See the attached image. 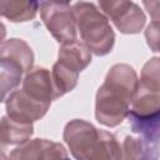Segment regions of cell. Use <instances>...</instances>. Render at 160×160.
Instances as JSON below:
<instances>
[{"mask_svg": "<svg viewBox=\"0 0 160 160\" xmlns=\"http://www.w3.org/2000/svg\"><path fill=\"white\" fill-rule=\"evenodd\" d=\"M138 88L139 78L132 66L129 64L112 65L96 92V120L109 128L120 125L129 114Z\"/></svg>", "mask_w": 160, "mask_h": 160, "instance_id": "1", "label": "cell"}, {"mask_svg": "<svg viewBox=\"0 0 160 160\" xmlns=\"http://www.w3.org/2000/svg\"><path fill=\"white\" fill-rule=\"evenodd\" d=\"M62 139L75 160H121V145L116 136L82 119L70 120Z\"/></svg>", "mask_w": 160, "mask_h": 160, "instance_id": "2", "label": "cell"}, {"mask_svg": "<svg viewBox=\"0 0 160 160\" xmlns=\"http://www.w3.org/2000/svg\"><path fill=\"white\" fill-rule=\"evenodd\" d=\"M71 8L82 44L96 56L108 55L115 44V32L109 19L94 2L78 1Z\"/></svg>", "mask_w": 160, "mask_h": 160, "instance_id": "3", "label": "cell"}, {"mask_svg": "<svg viewBox=\"0 0 160 160\" xmlns=\"http://www.w3.org/2000/svg\"><path fill=\"white\" fill-rule=\"evenodd\" d=\"M41 19L58 42L65 44L76 40V22L72 8L68 1H40Z\"/></svg>", "mask_w": 160, "mask_h": 160, "instance_id": "4", "label": "cell"}, {"mask_svg": "<svg viewBox=\"0 0 160 160\" xmlns=\"http://www.w3.org/2000/svg\"><path fill=\"white\" fill-rule=\"evenodd\" d=\"M99 6L101 9L100 11L122 34H139L145 25L146 16L134 1H99Z\"/></svg>", "mask_w": 160, "mask_h": 160, "instance_id": "5", "label": "cell"}, {"mask_svg": "<svg viewBox=\"0 0 160 160\" xmlns=\"http://www.w3.org/2000/svg\"><path fill=\"white\" fill-rule=\"evenodd\" d=\"M9 160H70V156L60 142L32 139L16 146L10 152Z\"/></svg>", "mask_w": 160, "mask_h": 160, "instance_id": "6", "label": "cell"}, {"mask_svg": "<svg viewBox=\"0 0 160 160\" xmlns=\"http://www.w3.org/2000/svg\"><path fill=\"white\" fill-rule=\"evenodd\" d=\"M6 115L12 120L25 124H32L40 120L48 112L50 105L39 102L28 96L21 89L12 91L6 98Z\"/></svg>", "mask_w": 160, "mask_h": 160, "instance_id": "7", "label": "cell"}, {"mask_svg": "<svg viewBox=\"0 0 160 160\" xmlns=\"http://www.w3.org/2000/svg\"><path fill=\"white\" fill-rule=\"evenodd\" d=\"M21 90L31 99L46 105H51V101L55 100L51 72L46 68L39 66L26 72Z\"/></svg>", "mask_w": 160, "mask_h": 160, "instance_id": "8", "label": "cell"}, {"mask_svg": "<svg viewBox=\"0 0 160 160\" xmlns=\"http://www.w3.org/2000/svg\"><path fill=\"white\" fill-rule=\"evenodd\" d=\"M0 59L11 60L19 64L24 72H29L32 69L34 52L25 40L11 38L9 40H4L0 44Z\"/></svg>", "mask_w": 160, "mask_h": 160, "instance_id": "9", "label": "cell"}, {"mask_svg": "<svg viewBox=\"0 0 160 160\" xmlns=\"http://www.w3.org/2000/svg\"><path fill=\"white\" fill-rule=\"evenodd\" d=\"M58 60L74 69L75 71L81 72L90 65L91 52L82 42L75 40L61 44L58 52Z\"/></svg>", "mask_w": 160, "mask_h": 160, "instance_id": "10", "label": "cell"}, {"mask_svg": "<svg viewBox=\"0 0 160 160\" xmlns=\"http://www.w3.org/2000/svg\"><path fill=\"white\" fill-rule=\"evenodd\" d=\"M34 134V125L19 122L8 115L0 119V144L21 145L30 140Z\"/></svg>", "mask_w": 160, "mask_h": 160, "instance_id": "11", "label": "cell"}, {"mask_svg": "<svg viewBox=\"0 0 160 160\" xmlns=\"http://www.w3.org/2000/svg\"><path fill=\"white\" fill-rule=\"evenodd\" d=\"M129 112L138 118L160 116V92L150 91L139 85Z\"/></svg>", "mask_w": 160, "mask_h": 160, "instance_id": "12", "label": "cell"}, {"mask_svg": "<svg viewBox=\"0 0 160 160\" xmlns=\"http://www.w3.org/2000/svg\"><path fill=\"white\" fill-rule=\"evenodd\" d=\"M121 154V160H159V144H150L141 138L126 136Z\"/></svg>", "mask_w": 160, "mask_h": 160, "instance_id": "13", "label": "cell"}, {"mask_svg": "<svg viewBox=\"0 0 160 160\" xmlns=\"http://www.w3.org/2000/svg\"><path fill=\"white\" fill-rule=\"evenodd\" d=\"M38 10H39L38 1H19V0L0 1V16L6 18L12 22L30 21L36 16Z\"/></svg>", "mask_w": 160, "mask_h": 160, "instance_id": "14", "label": "cell"}, {"mask_svg": "<svg viewBox=\"0 0 160 160\" xmlns=\"http://www.w3.org/2000/svg\"><path fill=\"white\" fill-rule=\"evenodd\" d=\"M22 75L24 70L19 64L0 59V102L5 101L6 98L15 91L22 81Z\"/></svg>", "mask_w": 160, "mask_h": 160, "instance_id": "15", "label": "cell"}, {"mask_svg": "<svg viewBox=\"0 0 160 160\" xmlns=\"http://www.w3.org/2000/svg\"><path fill=\"white\" fill-rule=\"evenodd\" d=\"M79 74L80 72L75 71L74 69L69 68L68 65H65L59 60L52 65L51 80L54 85L55 100L75 89V86L78 85Z\"/></svg>", "mask_w": 160, "mask_h": 160, "instance_id": "16", "label": "cell"}, {"mask_svg": "<svg viewBox=\"0 0 160 160\" xmlns=\"http://www.w3.org/2000/svg\"><path fill=\"white\" fill-rule=\"evenodd\" d=\"M160 59L158 56L150 59L145 62L141 70V76L139 80V85L155 92H160Z\"/></svg>", "mask_w": 160, "mask_h": 160, "instance_id": "17", "label": "cell"}, {"mask_svg": "<svg viewBox=\"0 0 160 160\" xmlns=\"http://www.w3.org/2000/svg\"><path fill=\"white\" fill-rule=\"evenodd\" d=\"M158 21H152L146 31H145V36H146V40H148V45L151 48L152 51H159V46H158V42H159V26H158Z\"/></svg>", "mask_w": 160, "mask_h": 160, "instance_id": "18", "label": "cell"}, {"mask_svg": "<svg viewBox=\"0 0 160 160\" xmlns=\"http://www.w3.org/2000/svg\"><path fill=\"white\" fill-rule=\"evenodd\" d=\"M5 36H6V28H5V25L0 21V44L4 41Z\"/></svg>", "mask_w": 160, "mask_h": 160, "instance_id": "19", "label": "cell"}, {"mask_svg": "<svg viewBox=\"0 0 160 160\" xmlns=\"http://www.w3.org/2000/svg\"><path fill=\"white\" fill-rule=\"evenodd\" d=\"M0 160H9V156H6V154L1 150H0Z\"/></svg>", "mask_w": 160, "mask_h": 160, "instance_id": "20", "label": "cell"}]
</instances>
